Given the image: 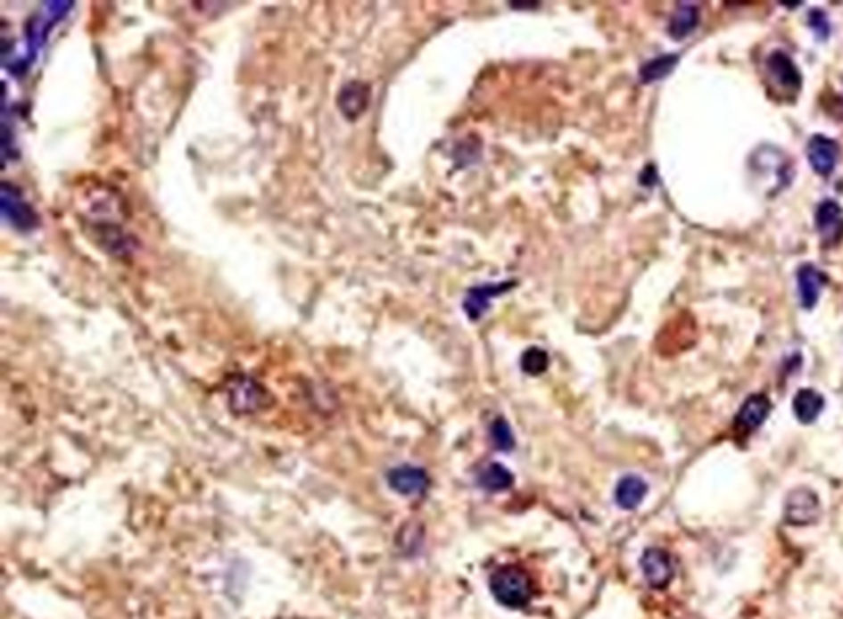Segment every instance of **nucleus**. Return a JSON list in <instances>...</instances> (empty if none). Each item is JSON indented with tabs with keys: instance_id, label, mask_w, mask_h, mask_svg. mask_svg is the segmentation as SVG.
<instances>
[{
	"instance_id": "1",
	"label": "nucleus",
	"mask_w": 843,
	"mask_h": 619,
	"mask_svg": "<svg viewBox=\"0 0 843 619\" xmlns=\"http://www.w3.org/2000/svg\"><path fill=\"white\" fill-rule=\"evenodd\" d=\"M489 587L497 601L509 608H524L533 598L529 576L513 565L502 566L494 573L489 580Z\"/></svg>"
},
{
	"instance_id": "2",
	"label": "nucleus",
	"mask_w": 843,
	"mask_h": 619,
	"mask_svg": "<svg viewBox=\"0 0 843 619\" xmlns=\"http://www.w3.org/2000/svg\"><path fill=\"white\" fill-rule=\"evenodd\" d=\"M820 516V501L818 496L807 489L800 487L789 492L785 501V522L789 525H811L818 520Z\"/></svg>"
},
{
	"instance_id": "3",
	"label": "nucleus",
	"mask_w": 843,
	"mask_h": 619,
	"mask_svg": "<svg viewBox=\"0 0 843 619\" xmlns=\"http://www.w3.org/2000/svg\"><path fill=\"white\" fill-rule=\"evenodd\" d=\"M640 566L649 587L657 590L665 589L673 582V576H674L673 559L664 549H648L640 559Z\"/></svg>"
},
{
	"instance_id": "4",
	"label": "nucleus",
	"mask_w": 843,
	"mask_h": 619,
	"mask_svg": "<svg viewBox=\"0 0 843 619\" xmlns=\"http://www.w3.org/2000/svg\"><path fill=\"white\" fill-rule=\"evenodd\" d=\"M814 222L823 245H836L843 238V210L836 200H823L818 205Z\"/></svg>"
},
{
	"instance_id": "5",
	"label": "nucleus",
	"mask_w": 843,
	"mask_h": 619,
	"mask_svg": "<svg viewBox=\"0 0 843 619\" xmlns=\"http://www.w3.org/2000/svg\"><path fill=\"white\" fill-rule=\"evenodd\" d=\"M807 159L811 168L820 175V177H829L832 175L838 159H839V145L836 140L827 138L823 135H816L811 138L809 147H807Z\"/></svg>"
},
{
	"instance_id": "6",
	"label": "nucleus",
	"mask_w": 843,
	"mask_h": 619,
	"mask_svg": "<svg viewBox=\"0 0 843 619\" xmlns=\"http://www.w3.org/2000/svg\"><path fill=\"white\" fill-rule=\"evenodd\" d=\"M771 400L765 394H753L740 407L734 425L741 433H753L764 425L771 415Z\"/></svg>"
},
{
	"instance_id": "7",
	"label": "nucleus",
	"mask_w": 843,
	"mask_h": 619,
	"mask_svg": "<svg viewBox=\"0 0 843 619\" xmlns=\"http://www.w3.org/2000/svg\"><path fill=\"white\" fill-rule=\"evenodd\" d=\"M767 71L773 80L787 93L797 95L802 89V73L783 51H774L767 59Z\"/></svg>"
},
{
	"instance_id": "8",
	"label": "nucleus",
	"mask_w": 843,
	"mask_h": 619,
	"mask_svg": "<svg viewBox=\"0 0 843 619\" xmlns=\"http://www.w3.org/2000/svg\"><path fill=\"white\" fill-rule=\"evenodd\" d=\"M389 487L402 496H420L429 487V478L424 469L402 466L389 471L387 475Z\"/></svg>"
},
{
	"instance_id": "9",
	"label": "nucleus",
	"mask_w": 843,
	"mask_h": 619,
	"mask_svg": "<svg viewBox=\"0 0 843 619\" xmlns=\"http://www.w3.org/2000/svg\"><path fill=\"white\" fill-rule=\"evenodd\" d=\"M827 284L825 275L811 264H806L798 269V291L800 300L806 309H813L818 303L823 285Z\"/></svg>"
},
{
	"instance_id": "10",
	"label": "nucleus",
	"mask_w": 843,
	"mask_h": 619,
	"mask_svg": "<svg viewBox=\"0 0 843 619\" xmlns=\"http://www.w3.org/2000/svg\"><path fill=\"white\" fill-rule=\"evenodd\" d=\"M823 407H825V400L814 389H800L795 400H792V410H795L797 418L806 425L818 420Z\"/></svg>"
},
{
	"instance_id": "11",
	"label": "nucleus",
	"mask_w": 843,
	"mask_h": 619,
	"mask_svg": "<svg viewBox=\"0 0 843 619\" xmlns=\"http://www.w3.org/2000/svg\"><path fill=\"white\" fill-rule=\"evenodd\" d=\"M648 496V483L640 476H625L616 485V503L625 510H634Z\"/></svg>"
},
{
	"instance_id": "12",
	"label": "nucleus",
	"mask_w": 843,
	"mask_h": 619,
	"mask_svg": "<svg viewBox=\"0 0 843 619\" xmlns=\"http://www.w3.org/2000/svg\"><path fill=\"white\" fill-rule=\"evenodd\" d=\"M511 285L513 284H497V285H482V287L471 289L466 301H464V307H466L469 318H473V320L480 318L482 313L489 307L491 298L499 296L500 293H504Z\"/></svg>"
},
{
	"instance_id": "13",
	"label": "nucleus",
	"mask_w": 843,
	"mask_h": 619,
	"mask_svg": "<svg viewBox=\"0 0 843 619\" xmlns=\"http://www.w3.org/2000/svg\"><path fill=\"white\" fill-rule=\"evenodd\" d=\"M700 22V12L697 6L692 4H682L671 17L669 22V35L674 40H682L689 37L694 29H697Z\"/></svg>"
},
{
	"instance_id": "14",
	"label": "nucleus",
	"mask_w": 843,
	"mask_h": 619,
	"mask_svg": "<svg viewBox=\"0 0 843 619\" xmlns=\"http://www.w3.org/2000/svg\"><path fill=\"white\" fill-rule=\"evenodd\" d=\"M368 100H369L368 86L360 82H351L350 86L343 87L340 95V108L350 119H357L366 110Z\"/></svg>"
},
{
	"instance_id": "15",
	"label": "nucleus",
	"mask_w": 843,
	"mask_h": 619,
	"mask_svg": "<svg viewBox=\"0 0 843 619\" xmlns=\"http://www.w3.org/2000/svg\"><path fill=\"white\" fill-rule=\"evenodd\" d=\"M478 483L482 489L489 492H502L513 487L515 476L506 466H502V463H491L489 467H485L480 473Z\"/></svg>"
},
{
	"instance_id": "16",
	"label": "nucleus",
	"mask_w": 843,
	"mask_h": 619,
	"mask_svg": "<svg viewBox=\"0 0 843 619\" xmlns=\"http://www.w3.org/2000/svg\"><path fill=\"white\" fill-rule=\"evenodd\" d=\"M676 64H678V55L657 57L640 70V78H641V82H646V84L662 80L667 75H671V71L676 68Z\"/></svg>"
},
{
	"instance_id": "17",
	"label": "nucleus",
	"mask_w": 843,
	"mask_h": 619,
	"mask_svg": "<svg viewBox=\"0 0 843 619\" xmlns=\"http://www.w3.org/2000/svg\"><path fill=\"white\" fill-rule=\"evenodd\" d=\"M520 366H522V371L527 373V375H533V376H538L541 375L545 369H548L550 366V356L548 352H545L543 349L540 347H531L524 352L522 359H520Z\"/></svg>"
},
{
	"instance_id": "18",
	"label": "nucleus",
	"mask_w": 843,
	"mask_h": 619,
	"mask_svg": "<svg viewBox=\"0 0 843 619\" xmlns=\"http://www.w3.org/2000/svg\"><path fill=\"white\" fill-rule=\"evenodd\" d=\"M491 440L499 450H511L515 447V436L509 424L504 418H497L491 424Z\"/></svg>"
},
{
	"instance_id": "19",
	"label": "nucleus",
	"mask_w": 843,
	"mask_h": 619,
	"mask_svg": "<svg viewBox=\"0 0 843 619\" xmlns=\"http://www.w3.org/2000/svg\"><path fill=\"white\" fill-rule=\"evenodd\" d=\"M809 24L822 40L831 35V24H829V21H827V17L822 10H813L809 13Z\"/></svg>"
}]
</instances>
